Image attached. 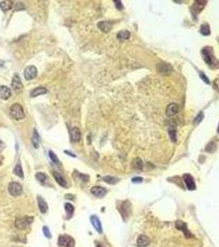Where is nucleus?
I'll return each instance as SVG.
<instances>
[{
    "mask_svg": "<svg viewBox=\"0 0 219 247\" xmlns=\"http://www.w3.org/2000/svg\"><path fill=\"white\" fill-rule=\"evenodd\" d=\"M53 175H54V178L55 179V181H57V183L59 185L62 187H64L66 188L67 187V181L63 177V175L61 174H59L58 172L57 171H53Z\"/></svg>",
    "mask_w": 219,
    "mask_h": 247,
    "instance_id": "nucleus-17",
    "label": "nucleus"
},
{
    "mask_svg": "<svg viewBox=\"0 0 219 247\" xmlns=\"http://www.w3.org/2000/svg\"><path fill=\"white\" fill-rule=\"evenodd\" d=\"M168 67H171L169 65V64H159V65H158V68H157L158 71H159V72H162L164 71V72H167H167H168L169 70L172 69L171 68V69H168Z\"/></svg>",
    "mask_w": 219,
    "mask_h": 247,
    "instance_id": "nucleus-32",
    "label": "nucleus"
},
{
    "mask_svg": "<svg viewBox=\"0 0 219 247\" xmlns=\"http://www.w3.org/2000/svg\"><path fill=\"white\" fill-rule=\"evenodd\" d=\"M91 192L93 195H95L96 197L98 198H102L105 196L106 193H107V190L103 188V187H101V186H94L92 187V189H91Z\"/></svg>",
    "mask_w": 219,
    "mask_h": 247,
    "instance_id": "nucleus-11",
    "label": "nucleus"
},
{
    "mask_svg": "<svg viewBox=\"0 0 219 247\" xmlns=\"http://www.w3.org/2000/svg\"><path fill=\"white\" fill-rule=\"evenodd\" d=\"M168 133H169L170 139L171 140L173 143H175L177 141V131H176V129L174 127H170L168 129Z\"/></svg>",
    "mask_w": 219,
    "mask_h": 247,
    "instance_id": "nucleus-24",
    "label": "nucleus"
},
{
    "mask_svg": "<svg viewBox=\"0 0 219 247\" xmlns=\"http://www.w3.org/2000/svg\"><path fill=\"white\" fill-rule=\"evenodd\" d=\"M74 239L68 235H62L58 238V245L59 247H73Z\"/></svg>",
    "mask_w": 219,
    "mask_h": 247,
    "instance_id": "nucleus-3",
    "label": "nucleus"
},
{
    "mask_svg": "<svg viewBox=\"0 0 219 247\" xmlns=\"http://www.w3.org/2000/svg\"><path fill=\"white\" fill-rule=\"evenodd\" d=\"M119 212H120V214L122 216L123 219L126 221L131 213V203L129 200L124 201L121 203L120 208H119Z\"/></svg>",
    "mask_w": 219,
    "mask_h": 247,
    "instance_id": "nucleus-5",
    "label": "nucleus"
},
{
    "mask_svg": "<svg viewBox=\"0 0 219 247\" xmlns=\"http://www.w3.org/2000/svg\"><path fill=\"white\" fill-rule=\"evenodd\" d=\"M43 232H44V235L45 236V237H48V238L51 237V234H50V230H49V228L47 227H44L43 228Z\"/></svg>",
    "mask_w": 219,
    "mask_h": 247,
    "instance_id": "nucleus-38",
    "label": "nucleus"
},
{
    "mask_svg": "<svg viewBox=\"0 0 219 247\" xmlns=\"http://www.w3.org/2000/svg\"><path fill=\"white\" fill-rule=\"evenodd\" d=\"M114 3L115 4V7H116V9H118V10H122V9H124L121 1H116V0H115Z\"/></svg>",
    "mask_w": 219,
    "mask_h": 247,
    "instance_id": "nucleus-39",
    "label": "nucleus"
},
{
    "mask_svg": "<svg viewBox=\"0 0 219 247\" xmlns=\"http://www.w3.org/2000/svg\"><path fill=\"white\" fill-rule=\"evenodd\" d=\"M200 32L203 36H208L210 35V27L208 24H203L200 27Z\"/></svg>",
    "mask_w": 219,
    "mask_h": 247,
    "instance_id": "nucleus-29",
    "label": "nucleus"
},
{
    "mask_svg": "<svg viewBox=\"0 0 219 247\" xmlns=\"http://www.w3.org/2000/svg\"><path fill=\"white\" fill-rule=\"evenodd\" d=\"M37 75V69L34 65L27 66L24 70V77L26 80L34 79Z\"/></svg>",
    "mask_w": 219,
    "mask_h": 247,
    "instance_id": "nucleus-9",
    "label": "nucleus"
},
{
    "mask_svg": "<svg viewBox=\"0 0 219 247\" xmlns=\"http://www.w3.org/2000/svg\"><path fill=\"white\" fill-rule=\"evenodd\" d=\"M12 2L9 1V0H6V1H2L0 3V9H2L3 11H9L12 9Z\"/></svg>",
    "mask_w": 219,
    "mask_h": 247,
    "instance_id": "nucleus-22",
    "label": "nucleus"
},
{
    "mask_svg": "<svg viewBox=\"0 0 219 247\" xmlns=\"http://www.w3.org/2000/svg\"><path fill=\"white\" fill-rule=\"evenodd\" d=\"M78 177L79 178V179H81L83 181H84V182H87V181H89V175H84V174L78 173Z\"/></svg>",
    "mask_w": 219,
    "mask_h": 247,
    "instance_id": "nucleus-36",
    "label": "nucleus"
},
{
    "mask_svg": "<svg viewBox=\"0 0 219 247\" xmlns=\"http://www.w3.org/2000/svg\"><path fill=\"white\" fill-rule=\"evenodd\" d=\"M11 90L6 86H0V97L3 100H8L11 97Z\"/></svg>",
    "mask_w": 219,
    "mask_h": 247,
    "instance_id": "nucleus-15",
    "label": "nucleus"
},
{
    "mask_svg": "<svg viewBox=\"0 0 219 247\" xmlns=\"http://www.w3.org/2000/svg\"><path fill=\"white\" fill-rule=\"evenodd\" d=\"M64 207H65V210H66V212H67V214L69 215V217H70L72 215V213H73V211H74V207H73V206H72V204L69 203H67Z\"/></svg>",
    "mask_w": 219,
    "mask_h": 247,
    "instance_id": "nucleus-31",
    "label": "nucleus"
},
{
    "mask_svg": "<svg viewBox=\"0 0 219 247\" xmlns=\"http://www.w3.org/2000/svg\"><path fill=\"white\" fill-rule=\"evenodd\" d=\"M217 150V144L215 143V142H210L207 146H206L205 151L209 153H214Z\"/></svg>",
    "mask_w": 219,
    "mask_h": 247,
    "instance_id": "nucleus-27",
    "label": "nucleus"
},
{
    "mask_svg": "<svg viewBox=\"0 0 219 247\" xmlns=\"http://www.w3.org/2000/svg\"><path fill=\"white\" fill-rule=\"evenodd\" d=\"M64 153H66V154H69V156H70V157H76V155L75 154H73V153H70V152H69V151H64Z\"/></svg>",
    "mask_w": 219,
    "mask_h": 247,
    "instance_id": "nucleus-43",
    "label": "nucleus"
},
{
    "mask_svg": "<svg viewBox=\"0 0 219 247\" xmlns=\"http://www.w3.org/2000/svg\"><path fill=\"white\" fill-rule=\"evenodd\" d=\"M97 26H98V28L100 29L101 31H103V32H105V33H107V32H109V31H111V27H112V26H111V24L109 22H98Z\"/></svg>",
    "mask_w": 219,
    "mask_h": 247,
    "instance_id": "nucleus-19",
    "label": "nucleus"
},
{
    "mask_svg": "<svg viewBox=\"0 0 219 247\" xmlns=\"http://www.w3.org/2000/svg\"><path fill=\"white\" fill-rule=\"evenodd\" d=\"M200 78H202L203 81L205 83H207V84L210 83V82H209V80H208V78L206 77V75L204 74V73H203V72H200Z\"/></svg>",
    "mask_w": 219,
    "mask_h": 247,
    "instance_id": "nucleus-40",
    "label": "nucleus"
},
{
    "mask_svg": "<svg viewBox=\"0 0 219 247\" xmlns=\"http://www.w3.org/2000/svg\"><path fill=\"white\" fill-rule=\"evenodd\" d=\"M9 192L12 196L17 197L22 193V185L17 182H11L9 185Z\"/></svg>",
    "mask_w": 219,
    "mask_h": 247,
    "instance_id": "nucleus-6",
    "label": "nucleus"
},
{
    "mask_svg": "<svg viewBox=\"0 0 219 247\" xmlns=\"http://www.w3.org/2000/svg\"><path fill=\"white\" fill-rule=\"evenodd\" d=\"M133 168L137 171H140V170H143V161L139 157H137L133 161Z\"/></svg>",
    "mask_w": 219,
    "mask_h": 247,
    "instance_id": "nucleus-26",
    "label": "nucleus"
},
{
    "mask_svg": "<svg viewBox=\"0 0 219 247\" xmlns=\"http://www.w3.org/2000/svg\"><path fill=\"white\" fill-rule=\"evenodd\" d=\"M10 115L14 119H23L25 117V114H24V111L22 106L20 104H13L10 108Z\"/></svg>",
    "mask_w": 219,
    "mask_h": 247,
    "instance_id": "nucleus-2",
    "label": "nucleus"
},
{
    "mask_svg": "<svg viewBox=\"0 0 219 247\" xmlns=\"http://www.w3.org/2000/svg\"><path fill=\"white\" fill-rule=\"evenodd\" d=\"M13 172L14 174L17 175V176H19V177L22 178V179L24 177V175H23V171H22L21 164H17V166L15 167V168H14Z\"/></svg>",
    "mask_w": 219,
    "mask_h": 247,
    "instance_id": "nucleus-28",
    "label": "nucleus"
},
{
    "mask_svg": "<svg viewBox=\"0 0 219 247\" xmlns=\"http://www.w3.org/2000/svg\"><path fill=\"white\" fill-rule=\"evenodd\" d=\"M130 36V33L129 31H127V30H124V31H119V33L117 34V38L120 41H125V40H128Z\"/></svg>",
    "mask_w": 219,
    "mask_h": 247,
    "instance_id": "nucleus-25",
    "label": "nucleus"
},
{
    "mask_svg": "<svg viewBox=\"0 0 219 247\" xmlns=\"http://www.w3.org/2000/svg\"><path fill=\"white\" fill-rule=\"evenodd\" d=\"M12 88L16 93H21L23 89V85L22 83V81L20 79L19 76L15 74L12 81Z\"/></svg>",
    "mask_w": 219,
    "mask_h": 247,
    "instance_id": "nucleus-8",
    "label": "nucleus"
},
{
    "mask_svg": "<svg viewBox=\"0 0 219 247\" xmlns=\"http://www.w3.org/2000/svg\"><path fill=\"white\" fill-rule=\"evenodd\" d=\"M37 200H38V206H39L41 212L42 213H45L47 212L48 209L47 203H45V201L41 197H40V196L37 197Z\"/></svg>",
    "mask_w": 219,
    "mask_h": 247,
    "instance_id": "nucleus-20",
    "label": "nucleus"
},
{
    "mask_svg": "<svg viewBox=\"0 0 219 247\" xmlns=\"http://www.w3.org/2000/svg\"><path fill=\"white\" fill-rule=\"evenodd\" d=\"M49 155H50V157L51 159V161L54 162L55 164H58L59 163V160H58V157L56 156V154L53 151H50L49 152Z\"/></svg>",
    "mask_w": 219,
    "mask_h": 247,
    "instance_id": "nucleus-33",
    "label": "nucleus"
},
{
    "mask_svg": "<svg viewBox=\"0 0 219 247\" xmlns=\"http://www.w3.org/2000/svg\"><path fill=\"white\" fill-rule=\"evenodd\" d=\"M97 247H103V246H102V245H101V244H97Z\"/></svg>",
    "mask_w": 219,
    "mask_h": 247,
    "instance_id": "nucleus-44",
    "label": "nucleus"
},
{
    "mask_svg": "<svg viewBox=\"0 0 219 247\" xmlns=\"http://www.w3.org/2000/svg\"><path fill=\"white\" fill-rule=\"evenodd\" d=\"M178 111H179V106L175 103H171V104L168 105V106L167 107L166 114H167V116L171 117L177 114Z\"/></svg>",
    "mask_w": 219,
    "mask_h": 247,
    "instance_id": "nucleus-13",
    "label": "nucleus"
},
{
    "mask_svg": "<svg viewBox=\"0 0 219 247\" xmlns=\"http://www.w3.org/2000/svg\"><path fill=\"white\" fill-rule=\"evenodd\" d=\"M175 228H177L178 230L181 231L183 232L184 236H185L186 238H191V237H193V235L190 232V231L189 230L188 228H187V224H186L185 222H182L180 220H178V221L175 222Z\"/></svg>",
    "mask_w": 219,
    "mask_h": 247,
    "instance_id": "nucleus-7",
    "label": "nucleus"
},
{
    "mask_svg": "<svg viewBox=\"0 0 219 247\" xmlns=\"http://www.w3.org/2000/svg\"><path fill=\"white\" fill-rule=\"evenodd\" d=\"M33 217H20V218H17L15 222V226L17 227V228L18 229H25L26 227H28L29 225H31L32 222H33Z\"/></svg>",
    "mask_w": 219,
    "mask_h": 247,
    "instance_id": "nucleus-4",
    "label": "nucleus"
},
{
    "mask_svg": "<svg viewBox=\"0 0 219 247\" xmlns=\"http://www.w3.org/2000/svg\"><path fill=\"white\" fill-rule=\"evenodd\" d=\"M132 181H133V183H141L143 181V178L134 177L132 179Z\"/></svg>",
    "mask_w": 219,
    "mask_h": 247,
    "instance_id": "nucleus-41",
    "label": "nucleus"
},
{
    "mask_svg": "<svg viewBox=\"0 0 219 247\" xmlns=\"http://www.w3.org/2000/svg\"><path fill=\"white\" fill-rule=\"evenodd\" d=\"M40 135L36 129H34L33 136H32V145L35 148H38L40 145Z\"/></svg>",
    "mask_w": 219,
    "mask_h": 247,
    "instance_id": "nucleus-23",
    "label": "nucleus"
},
{
    "mask_svg": "<svg viewBox=\"0 0 219 247\" xmlns=\"http://www.w3.org/2000/svg\"><path fill=\"white\" fill-rule=\"evenodd\" d=\"M36 179H37V180H38L39 181H41V183H44L45 181H46V175H44V173H42V172L36 173Z\"/></svg>",
    "mask_w": 219,
    "mask_h": 247,
    "instance_id": "nucleus-34",
    "label": "nucleus"
},
{
    "mask_svg": "<svg viewBox=\"0 0 219 247\" xmlns=\"http://www.w3.org/2000/svg\"><path fill=\"white\" fill-rule=\"evenodd\" d=\"M183 180L185 181V183L187 189H189V190H194L196 189L194 177L190 174H185L183 175Z\"/></svg>",
    "mask_w": 219,
    "mask_h": 247,
    "instance_id": "nucleus-10",
    "label": "nucleus"
},
{
    "mask_svg": "<svg viewBox=\"0 0 219 247\" xmlns=\"http://www.w3.org/2000/svg\"><path fill=\"white\" fill-rule=\"evenodd\" d=\"M46 92H47V90L44 87H41V86L36 87L31 92V97H36L38 96H41V95L45 94Z\"/></svg>",
    "mask_w": 219,
    "mask_h": 247,
    "instance_id": "nucleus-21",
    "label": "nucleus"
},
{
    "mask_svg": "<svg viewBox=\"0 0 219 247\" xmlns=\"http://www.w3.org/2000/svg\"><path fill=\"white\" fill-rule=\"evenodd\" d=\"M150 244V239L147 236L140 235L137 239V245L139 247L147 246Z\"/></svg>",
    "mask_w": 219,
    "mask_h": 247,
    "instance_id": "nucleus-18",
    "label": "nucleus"
},
{
    "mask_svg": "<svg viewBox=\"0 0 219 247\" xmlns=\"http://www.w3.org/2000/svg\"><path fill=\"white\" fill-rule=\"evenodd\" d=\"M90 219H91V222H92V226L96 229V231H98L99 233H101L102 232V228H101V223L100 219L98 218V217H97L96 215H92Z\"/></svg>",
    "mask_w": 219,
    "mask_h": 247,
    "instance_id": "nucleus-14",
    "label": "nucleus"
},
{
    "mask_svg": "<svg viewBox=\"0 0 219 247\" xmlns=\"http://www.w3.org/2000/svg\"><path fill=\"white\" fill-rule=\"evenodd\" d=\"M217 132H218V133H219V125H218V129H217Z\"/></svg>",
    "mask_w": 219,
    "mask_h": 247,
    "instance_id": "nucleus-45",
    "label": "nucleus"
},
{
    "mask_svg": "<svg viewBox=\"0 0 219 247\" xmlns=\"http://www.w3.org/2000/svg\"><path fill=\"white\" fill-rule=\"evenodd\" d=\"M103 180H104L105 182H106L107 184H110V185H115L119 181L118 178L113 177V176H105L103 178Z\"/></svg>",
    "mask_w": 219,
    "mask_h": 247,
    "instance_id": "nucleus-30",
    "label": "nucleus"
},
{
    "mask_svg": "<svg viewBox=\"0 0 219 247\" xmlns=\"http://www.w3.org/2000/svg\"><path fill=\"white\" fill-rule=\"evenodd\" d=\"M23 9H25V6H24V4L22 2L17 3L16 4V7H15V10L16 11H21V10H23Z\"/></svg>",
    "mask_w": 219,
    "mask_h": 247,
    "instance_id": "nucleus-37",
    "label": "nucleus"
},
{
    "mask_svg": "<svg viewBox=\"0 0 219 247\" xmlns=\"http://www.w3.org/2000/svg\"><path fill=\"white\" fill-rule=\"evenodd\" d=\"M214 87H215L217 90H219V77L217 78L216 80L214 81Z\"/></svg>",
    "mask_w": 219,
    "mask_h": 247,
    "instance_id": "nucleus-42",
    "label": "nucleus"
},
{
    "mask_svg": "<svg viewBox=\"0 0 219 247\" xmlns=\"http://www.w3.org/2000/svg\"><path fill=\"white\" fill-rule=\"evenodd\" d=\"M202 56L203 60L213 69L219 68V61L214 55V49L210 46H206L202 50Z\"/></svg>",
    "mask_w": 219,
    "mask_h": 247,
    "instance_id": "nucleus-1",
    "label": "nucleus"
},
{
    "mask_svg": "<svg viewBox=\"0 0 219 247\" xmlns=\"http://www.w3.org/2000/svg\"><path fill=\"white\" fill-rule=\"evenodd\" d=\"M206 3H207V1H201V0L200 1H194V5L192 7V11L195 12V13H199L204 8Z\"/></svg>",
    "mask_w": 219,
    "mask_h": 247,
    "instance_id": "nucleus-16",
    "label": "nucleus"
},
{
    "mask_svg": "<svg viewBox=\"0 0 219 247\" xmlns=\"http://www.w3.org/2000/svg\"><path fill=\"white\" fill-rule=\"evenodd\" d=\"M203 119V112H200V114L197 115V117L194 119V124H199V123H200L202 121Z\"/></svg>",
    "mask_w": 219,
    "mask_h": 247,
    "instance_id": "nucleus-35",
    "label": "nucleus"
},
{
    "mask_svg": "<svg viewBox=\"0 0 219 247\" xmlns=\"http://www.w3.org/2000/svg\"><path fill=\"white\" fill-rule=\"evenodd\" d=\"M70 139L72 143H78L81 139V132L80 129L78 127L72 128L70 131Z\"/></svg>",
    "mask_w": 219,
    "mask_h": 247,
    "instance_id": "nucleus-12",
    "label": "nucleus"
}]
</instances>
